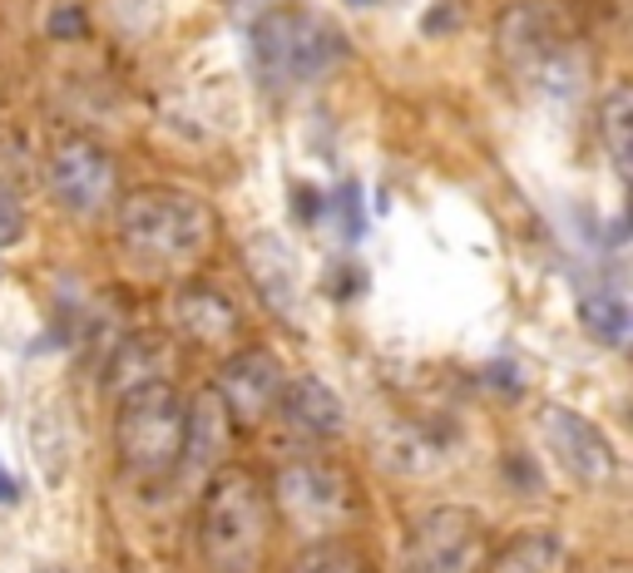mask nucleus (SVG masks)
Returning <instances> with one entry per match:
<instances>
[{
    "label": "nucleus",
    "mask_w": 633,
    "mask_h": 573,
    "mask_svg": "<svg viewBox=\"0 0 633 573\" xmlns=\"http://www.w3.org/2000/svg\"><path fill=\"white\" fill-rule=\"evenodd\" d=\"M247 45H253V64H258L263 85L282 89V95L322 85L346 60V35L327 15H317L312 5H297V0L268 5L247 31Z\"/></svg>",
    "instance_id": "7ed1b4c3"
},
{
    "label": "nucleus",
    "mask_w": 633,
    "mask_h": 573,
    "mask_svg": "<svg viewBox=\"0 0 633 573\" xmlns=\"http://www.w3.org/2000/svg\"><path fill=\"white\" fill-rule=\"evenodd\" d=\"M580 321H584V331H589L599 346H613V351L629 341V327H633L629 302H623L613 286H594V292H584V297H580Z\"/></svg>",
    "instance_id": "f3484780"
},
{
    "label": "nucleus",
    "mask_w": 633,
    "mask_h": 573,
    "mask_svg": "<svg viewBox=\"0 0 633 573\" xmlns=\"http://www.w3.org/2000/svg\"><path fill=\"white\" fill-rule=\"evenodd\" d=\"M25 237V208L15 198V188L0 183V247H15Z\"/></svg>",
    "instance_id": "6ab92c4d"
},
{
    "label": "nucleus",
    "mask_w": 633,
    "mask_h": 573,
    "mask_svg": "<svg viewBox=\"0 0 633 573\" xmlns=\"http://www.w3.org/2000/svg\"><path fill=\"white\" fill-rule=\"evenodd\" d=\"M278 411L307 440H332V436H342V425H346L342 395L327 381H317V376H292L278 395Z\"/></svg>",
    "instance_id": "4468645a"
},
{
    "label": "nucleus",
    "mask_w": 633,
    "mask_h": 573,
    "mask_svg": "<svg viewBox=\"0 0 633 573\" xmlns=\"http://www.w3.org/2000/svg\"><path fill=\"white\" fill-rule=\"evenodd\" d=\"M272 499L253 470L223 465L204 479L198 499V553L214 573H263L272 544Z\"/></svg>",
    "instance_id": "f257e3e1"
},
{
    "label": "nucleus",
    "mask_w": 633,
    "mask_h": 573,
    "mask_svg": "<svg viewBox=\"0 0 633 573\" xmlns=\"http://www.w3.org/2000/svg\"><path fill=\"white\" fill-rule=\"evenodd\" d=\"M169 321L198 346H233L238 327H243L238 302L208 282H183L169 302Z\"/></svg>",
    "instance_id": "f8f14e48"
},
{
    "label": "nucleus",
    "mask_w": 633,
    "mask_h": 573,
    "mask_svg": "<svg viewBox=\"0 0 633 573\" xmlns=\"http://www.w3.org/2000/svg\"><path fill=\"white\" fill-rule=\"evenodd\" d=\"M243 267L258 286V297L268 302L278 317H297V302H302V267H297V253L282 233L263 228L243 243Z\"/></svg>",
    "instance_id": "9b49d317"
},
{
    "label": "nucleus",
    "mask_w": 633,
    "mask_h": 573,
    "mask_svg": "<svg viewBox=\"0 0 633 573\" xmlns=\"http://www.w3.org/2000/svg\"><path fill=\"white\" fill-rule=\"evenodd\" d=\"M50 193L60 198V208L80 212V218H95V212L114 208V198H119L114 154L85 134L60 138L50 154Z\"/></svg>",
    "instance_id": "6e6552de"
},
{
    "label": "nucleus",
    "mask_w": 633,
    "mask_h": 573,
    "mask_svg": "<svg viewBox=\"0 0 633 573\" xmlns=\"http://www.w3.org/2000/svg\"><path fill=\"white\" fill-rule=\"evenodd\" d=\"M495 50L525 80L580 85V15L569 0H510L495 21Z\"/></svg>",
    "instance_id": "20e7f679"
},
{
    "label": "nucleus",
    "mask_w": 633,
    "mask_h": 573,
    "mask_svg": "<svg viewBox=\"0 0 633 573\" xmlns=\"http://www.w3.org/2000/svg\"><path fill=\"white\" fill-rule=\"evenodd\" d=\"M539 440H545L549 460L564 470L574 485H609L619 475V455H613L609 436L589 415L569 411V405H545L539 411Z\"/></svg>",
    "instance_id": "1a4fd4ad"
},
{
    "label": "nucleus",
    "mask_w": 633,
    "mask_h": 573,
    "mask_svg": "<svg viewBox=\"0 0 633 573\" xmlns=\"http://www.w3.org/2000/svg\"><path fill=\"white\" fill-rule=\"evenodd\" d=\"M342 233L346 237L362 233V193H356V183H346V188H342Z\"/></svg>",
    "instance_id": "412c9836"
},
{
    "label": "nucleus",
    "mask_w": 633,
    "mask_h": 573,
    "mask_svg": "<svg viewBox=\"0 0 633 573\" xmlns=\"http://www.w3.org/2000/svg\"><path fill=\"white\" fill-rule=\"evenodd\" d=\"M114 450L119 470L130 479H169L179 475L183 455V395L169 381H144L119 395L114 415Z\"/></svg>",
    "instance_id": "39448f33"
},
{
    "label": "nucleus",
    "mask_w": 633,
    "mask_h": 573,
    "mask_svg": "<svg viewBox=\"0 0 633 573\" xmlns=\"http://www.w3.org/2000/svg\"><path fill=\"white\" fill-rule=\"evenodd\" d=\"M490 573H574V553L555 534H520L495 553Z\"/></svg>",
    "instance_id": "2eb2a0df"
},
{
    "label": "nucleus",
    "mask_w": 633,
    "mask_h": 573,
    "mask_svg": "<svg viewBox=\"0 0 633 573\" xmlns=\"http://www.w3.org/2000/svg\"><path fill=\"white\" fill-rule=\"evenodd\" d=\"M599 138H604V154H609L613 173L629 179L633 169V89L629 85H613L599 99Z\"/></svg>",
    "instance_id": "dca6fc26"
},
{
    "label": "nucleus",
    "mask_w": 633,
    "mask_h": 573,
    "mask_svg": "<svg viewBox=\"0 0 633 573\" xmlns=\"http://www.w3.org/2000/svg\"><path fill=\"white\" fill-rule=\"evenodd\" d=\"M346 5H356V11H366V5H376V0H346Z\"/></svg>",
    "instance_id": "5701e85b"
},
{
    "label": "nucleus",
    "mask_w": 633,
    "mask_h": 573,
    "mask_svg": "<svg viewBox=\"0 0 633 573\" xmlns=\"http://www.w3.org/2000/svg\"><path fill=\"white\" fill-rule=\"evenodd\" d=\"M228 440H233V420H228L223 401L214 395V386L198 391L194 401H183V455H179L183 475L208 479L214 470H223L218 460H223Z\"/></svg>",
    "instance_id": "ddd939ff"
},
{
    "label": "nucleus",
    "mask_w": 633,
    "mask_h": 573,
    "mask_svg": "<svg viewBox=\"0 0 633 573\" xmlns=\"http://www.w3.org/2000/svg\"><path fill=\"white\" fill-rule=\"evenodd\" d=\"M485 553V524L475 510L440 504L406 529L401 573H475Z\"/></svg>",
    "instance_id": "0eeeda50"
},
{
    "label": "nucleus",
    "mask_w": 633,
    "mask_h": 573,
    "mask_svg": "<svg viewBox=\"0 0 633 573\" xmlns=\"http://www.w3.org/2000/svg\"><path fill=\"white\" fill-rule=\"evenodd\" d=\"M21 499V485H15V475L5 465H0V504H15Z\"/></svg>",
    "instance_id": "4be33fe9"
},
{
    "label": "nucleus",
    "mask_w": 633,
    "mask_h": 573,
    "mask_svg": "<svg viewBox=\"0 0 633 573\" xmlns=\"http://www.w3.org/2000/svg\"><path fill=\"white\" fill-rule=\"evenodd\" d=\"M268 499H272V514H282L292 529L307 534V539H317V544L332 539V534H342L346 524L356 520L352 475L327 455L288 460V465L278 470V479H272Z\"/></svg>",
    "instance_id": "423d86ee"
},
{
    "label": "nucleus",
    "mask_w": 633,
    "mask_h": 573,
    "mask_svg": "<svg viewBox=\"0 0 633 573\" xmlns=\"http://www.w3.org/2000/svg\"><path fill=\"white\" fill-rule=\"evenodd\" d=\"M282 386H288V371H282L278 356L268 346H243L223 362V371L214 381V395L223 401L233 430H247V425H263L278 411Z\"/></svg>",
    "instance_id": "9d476101"
},
{
    "label": "nucleus",
    "mask_w": 633,
    "mask_h": 573,
    "mask_svg": "<svg viewBox=\"0 0 633 573\" xmlns=\"http://www.w3.org/2000/svg\"><path fill=\"white\" fill-rule=\"evenodd\" d=\"M119 247L149 272H179V267L198 263L218 237V218L198 193L183 188H134L119 198L114 212Z\"/></svg>",
    "instance_id": "f03ea898"
},
{
    "label": "nucleus",
    "mask_w": 633,
    "mask_h": 573,
    "mask_svg": "<svg viewBox=\"0 0 633 573\" xmlns=\"http://www.w3.org/2000/svg\"><path fill=\"white\" fill-rule=\"evenodd\" d=\"M292 573H372V569H366L362 553H352V549H342V544H327L322 539V544H312V549L292 563Z\"/></svg>",
    "instance_id": "a211bd4d"
},
{
    "label": "nucleus",
    "mask_w": 633,
    "mask_h": 573,
    "mask_svg": "<svg viewBox=\"0 0 633 573\" xmlns=\"http://www.w3.org/2000/svg\"><path fill=\"white\" fill-rule=\"evenodd\" d=\"M50 35L54 40H80L85 35V5H60L50 15Z\"/></svg>",
    "instance_id": "aec40b11"
}]
</instances>
